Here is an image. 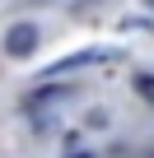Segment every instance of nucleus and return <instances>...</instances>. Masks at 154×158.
Listing matches in <instances>:
<instances>
[{"mask_svg": "<svg viewBox=\"0 0 154 158\" xmlns=\"http://www.w3.org/2000/svg\"><path fill=\"white\" fill-rule=\"evenodd\" d=\"M5 51H10L14 60L33 56V51H37V28H33V23H14V28L5 33Z\"/></svg>", "mask_w": 154, "mask_h": 158, "instance_id": "obj_1", "label": "nucleus"}, {"mask_svg": "<svg viewBox=\"0 0 154 158\" xmlns=\"http://www.w3.org/2000/svg\"><path fill=\"white\" fill-rule=\"evenodd\" d=\"M135 93H140V98H149V102H154V79H149V74H140V79H135Z\"/></svg>", "mask_w": 154, "mask_h": 158, "instance_id": "obj_2", "label": "nucleus"}, {"mask_svg": "<svg viewBox=\"0 0 154 158\" xmlns=\"http://www.w3.org/2000/svg\"><path fill=\"white\" fill-rule=\"evenodd\" d=\"M149 158H154V153H149Z\"/></svg>", "mask_w": 154, "mask_h": 158, "instance_id": "obj_3", "label": "nucleus"}]
</instances>
